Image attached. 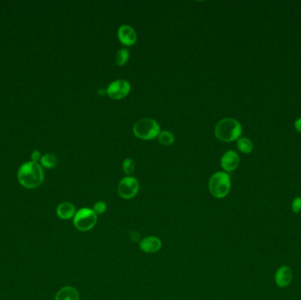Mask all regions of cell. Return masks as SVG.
Masks as SVG:
<instances>
[{"label":"cell","mask_w":301,"mask_h":300,"mask_svg":"<svg viewBox=\"0 0 301 300\" xmlns=\"http://www.w3.org/2000/svg\"><path fill=\"white\" fill-rule=\"evenodd\" d=\"M18 181L26 189H35L42 185L44 179L42 166L38 163H24L18 171Z\"/></svg>","instance_id":"obj_1"},{"label":"cell","mask_w":301,"mask_h":300,"mask_svg":"<svg viewBox=\"0 0 301 300\" xmlns=\"http://www.w3.org/2000/svg\"><path fill=\"white\" fill-rule=\"evenodd\" d=\"M243 132V127L239 122L233 118H225L218 122L215 127V135L220 141L229 142L238 140Z\"/></svg>","instance_id":"obj_2"},{"label":"cell","mask_w":301,"mask_h":300,"mask_svg":"<svg viewBox=\"0 0 301 300\" xmlns=\"http://www.w3.org/2000/svg\"><path fill=\"white\" fill-rule=\"evenodd\" d=\"M209 190L211 196L221 199L226 197L231 190V179L225 172H215L209 181Z\"/></svg>","instance_id":"obj_3"},{"label":"cell","mask_w":301,"mask_h":300,"mask_svg":"<svg viewBox=\"0 0 301 300\" xmlns=\"http://www.w3.org/2000/svg\"><path fill=\"white\" fill-rule=\"evenodd\" d=\"M133 133L139 139L152 140L159 137L160 127L155 120L151 118H143L133 126Z\"/></svg>","instance_id":"obj_4"},{"label":"cell","mask_w":301,"mask_h":300,"mask_svg":"<svg viewBox=\"0 0 301 300\" xmlns=\"http://www.w3.org/2000/svg\"><path fill=\"white\" fill-rule=\"evenodd\" d=\"M98 216L94 213L93 209L82 208L76 211L73 217L74 226L81 231H90L97 223Z\"/></svg>","instance_id":"obj_5"},{"label":"cell","mask_w":301,"mask_h":300,"mask_svg":"<svg viewBox=\"0 0 301 300\" xmlns=\"http://www.w3.org/2000/svg\"><path fill=\"white\" fill-rule=\"evenodd\" d=\"M139 191V181L132 176L123 178L118 184V194L123 199H132L138 195Z\"/></svg>","instance_id":"obj_6"},{"label":"cell","mask_w":301,"mask_h":300,"mask_svg":"<svg viewBox=\"0 0 301 300\" xmlns=\"http://www.w3.org/2000/svg\"><path fill=\"white\" fill-rule=\"evenodd\" d=\"M131 90L132 86L127 80H117L108 85L107 93L112 100H122L128 95Z\"/></svg>","instance_id":"obj_7"},{"label":"cell","mask_w":301,"mask_h":300,"mask_svg":"<svg viewBox=\"0 0 301 300\" xmlns=\"http://www.w3.org/2000/svg\"><path fill=\"white\" fill-rule=\"evenodd\" d=\"M117 35L120 42L126 47L135 45L138 40V35L135 29L129 25H123L118 28Z\"/></svg>","instance_id":"obj_8"},{"label":"cell","mask_w":301,"mask_h":300,"mask_svg":"<svg viewBox=\"0 0 301 300\" xmlns=\"http://www.w3.org/2000/svg\"><path fill=\"white\" fill-rule=\"evenodd\" d=\"M293 278V273L290 267L288 266H281L277 269L275 274V282L277 285L280 288H285L291 284Z\"/></svg>","instance_id":"obj_9"},{"label":"cell","mask_w":301,"mask_h":300,"mask_svg":"<svg viewBox=\"0 0 301 300\" xmlns=\"http://www.w3.org/2000/svg\"><path fill=\"white\" fill-rule=\"evenodd\" d=\"M139 248L143 252L154 254V253L159 252L161 249L162 242L160 241V238L156 236H147L140 242Z\"/></svg>","instance_id":"obj_10"},{"label":"cell","mask_w":301,"mask_h":300,"mask_svg":"<svg viewBox=\"0 0 301 300\" xmlns=\"http://www.w3.org/2000/svg\"><path fill=\"white\" fill-rule=\"evenodd\" d=\"M239 164V157L234 151H228L222 156L220 165L225 172H232L238 167Z\"/></svg>","instance_id":"obj_11"},{"label":"cell","mask_w":301,"mask_h":300,"mask_svg":"<svg viewBox=\"0 0 301 300\" xmlns=\"http://www.w3.org/2000/svg\"><path fill=\"white\" fill-rule=\"evenodd\" d=\"M76 214V209L72 203L64 202L56 208V215L64 220H69Z\"/></svg>","instance_id":"obj_12"},{"label":"cell","mask_w":301,"mask_h":300,"mask_svg":"<svg viewBox=\"0 0 301 300\" xmlns=\"http://www.w3.org/2000/svg\"><path fill=\"white\" fill-rule=\"evenodd\" d=\"M55 300H80V293L74 287H63L55 294Z\"/></svg>","instance_id":"obj_13"},{"label":"cell","mask_w":301,"mask_h":300,"mask_svg":"<svg viewBox=\"0 0 301 300\" xmlns=\"http://www.w3.org/2000/svg\"><path fill=\"white\" fill-rule=\"evenodd\" d=\"M40 161H41V166L45 167V168H48V169L54 168L57 164L56 157L52 153H46V154L42 156Z\"/></svg>","instance_id":"obj_14"},{"label":"cell","mask_w":301,"mask_h":300,"mask_svg":"<svg viewBox=\"0 0 301 300\" xmlns=\"http://www.w3.org/2000/svg\"><path fill=\"white\" fill-rule=\"evenodd\" d=\"M237 147L243 153H250L254 149V145L248 138H239L237 140Z\"/></svg>","instance_id":"obj_15"},{"label":"cell","mask_w":301,"mask_h":300,"mask_svg":"<svg viewBox=\"0 0 301 300\" xmlns=\"http://www.w3.org/2000/svg\"><path fill=\"white\" fill-rule=\"evenodd\" d=\"M130 59V51L128 48H123L117 52L115 56V63L119 66H124L126 65Z\"/></svg>","instance_id":"obj_16"},{"label":"cell","mask_w":301,"mask_h":300,"mask_svg":"<svg viewBox=\"0 0 301 300\" xmlns=\"http://www.w3.org/2000/svg\"><path fill=\"white\" fill-rule=\"evenodd\" d=\"M159 143L163 145H170L174 142V136L172 132L168 131H160L159 137H158Z\"/></svg>","instance_id":"obj_17"},{"label":"cell","mask_w":301,"mask_h":300,"mask_svg":"<svg viewBox=\"0 0 301 300\" xmlns=\"http://www.w3.org/2000/svg\"><path fill=\"white\" fill-rule=\"evenodd\" d=\"M123 170L128 176L132 175L135 171V162L132 159H126L123 162Z\"/></svg>","instance_id":"obj_18"},{"label":"cell","mask_w":301,"mask_h":300,"mask_svg":"<svg viewBox=\"0 0 301 300\" xmlns=\"http://www.w3.org/2000/svg\"><path fill=\"white\" fill-rule=\"evenodd\" d=\"M107 204L103 202V201H99L97 203H95L93 207V211L94 213L99 216V215H102L107 211Z\"/></svg>","instance_id":"obj_19"},{"label":"cell","mask_w":301,"mask_h":300,"mask_svg":"<svg viewBox=\"0 0 301 300\" xmlns=\"http://www.w3.org/2000/svg\"><path fill=\"white\" fill-rule=\"evenodd\" d=\"M291 209L294 213H299L301 211V197H297L292 201Z\"/></svg>","instance_id":"obj_20"},{"label":"cell","mask_w":301,"mask_h":300,"mask_svg":"<svg viewBox=\"0 0 301 300\" xmlns=\"http://www.w3.org/2000/svg\"><path fill=\"white\" fill-rule=\"evenodd\" d=\"M31 159L33 162L38 163L39 160H41V159H42L41 152H39V151L33 152L31 155Z\"/></svg>","instance_id":"obj_21"},{"label":"cell","mask_w":301,"mask_h":300,"mask_svg":"<svg viewBox=\"0 0 301 300\" xmlns=\"http://www.w3.org/2000/svg\"><path fill=\"white\" fill-rule=\"evenodd\" d=\"M294 127L298 132L301 133V118H298L294 123Z\"/></svg>","instance_id":"obj_22"}]
</instances>
